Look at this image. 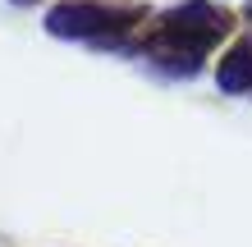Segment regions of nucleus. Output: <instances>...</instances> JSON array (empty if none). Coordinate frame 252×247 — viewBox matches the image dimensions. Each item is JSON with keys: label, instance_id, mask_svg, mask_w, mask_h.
Instances as JSON below:
<instances>
[{"label": "nucleus", "instance_id": "f257e3e1", "mask_svg": "<svg viewBox=\"0 0 252 247\" xmlns=\"http://www.w3.org/2000/svg\"><path fill=\"white\" fill-rule=\"evenodd\" d=\"M133 5H106V0H64L51 9L46 27L55 37H92V41H110V32L133 23Z\"/></svg>", "mask_w": 252, "mask_h": 247}, {"label": "nucleus", "instance_id": "f03ea898", "mask_svg": "<svg viewBox=\"0 0 252 247\" xmlns=\"http://www.w3.org/2000/svg\"><path fill=\"white\" fill-rule=\"evenodd\" d=\"M216 87H220V92H229V96L252 92V37H243V41H234V46H229V55L216 69Z\"/></svg>", "mask_w": 252, "mask_h": 247}, {"label": "nucleus", "instance_id": "7ed1b4c3", "mask_svg": "<svg viewBox=\"0 0 252 247\" xmlns=\"http://www.w3.org/2000/svg\"><path fill=\"white\" fill-rule=\"evenodd\" d=\"M14 5H32V0H14Z\"/></svg>", "mask_w": 252, "mask_h": 247}]
</instances>
